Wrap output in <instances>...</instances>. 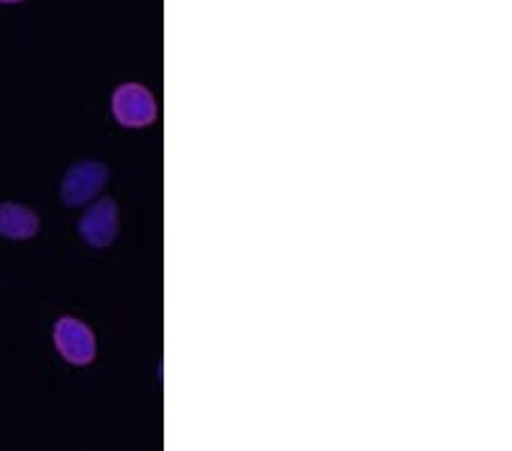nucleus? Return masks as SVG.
I'll list each match as a JSON object with an SVG mask.
<instances>
[{"instance_id":"obj_1","label":"nucleus","mask_w":512,"mask_h":451,"mask_svg":"<svg viewBox=\"0 0 512 451\" xmlns=\"http://www.w3.org/2000/svg\"><path fill=\"white\" fill-rule=\"evenodd\" d=\"M112 112L121 126L144 128L155 121L158 105H155L153 94L144 85L126 82V85H119L112 96Z\"/></svg>"},{"instance_id":"obj_2","label":"nucleus","mask_w":512,"mask_h":451,"mask_svg":"<svg viewBox=\"0 0 512 451\" xmlns=\"http://www.w3.org/2000/svg\"><path fill=\"white\" fill-rule=\"evenodd\" d=\"M55 347L71 365H89L96 358V338L76 317H62L55 324Z\"/></svg>"},{"instance_id":"obj_3","label":"nucleus","mask_w":512,"mask_h":451,"mask_svg":"<svg viewBox=\"0 0 512 451\" xmlns=\"http://www.w3.org/2000/svg\"><path fill=\"white\" fill-rule=\"evenodd\" d=\"M107 171L105 164L87 160V162H78L76 167H71L66 171V176L62 180V199L66 205H85L89 199L103 190L107 183Z\"/></svg>"},{"instance_id":"obj_4","label":"nucleus","mask_w":512,"mask_h":451,"mask_svg":"<svg viewBox=\"0 0 512 451\" xmlns=\"http://www.w3.org/2000/svg\"><path fill=\"white\" fill-rule=\"evenodd\" d=\"M119 233V208L114 199H101L94 203L92 208L85 212L80 219V235L87 244L96 246V249H105L114 242Z\"/></svg>"},{"instance_id":"obj_5","label":"nucleus","mask_w":512,"mask_h":451,"mask_svg":"<svg viewBox=\"0 0 512 451\" xmlns=\"http://www.w3.org/2000/svg\"><path fill=\"white\" fill-rule=\"evenodd\" d=\"M39 233V217L35 210L19 203L0 205V235L10 240H30Z\"/></svg>"},{"instance_id":"obj_6","label":"nucleus","mask_w":512,"mask_h":451,"mask_svg":"<svg viewBox=\"0 0 512 451\" xmlns=\"http://www.w3.org/2000/svg\"><path fill=\"white\" fill-rule=\"evenodd\" d=\"M0 3H21V0H0Z\"/></svg>"}]
</instances>
